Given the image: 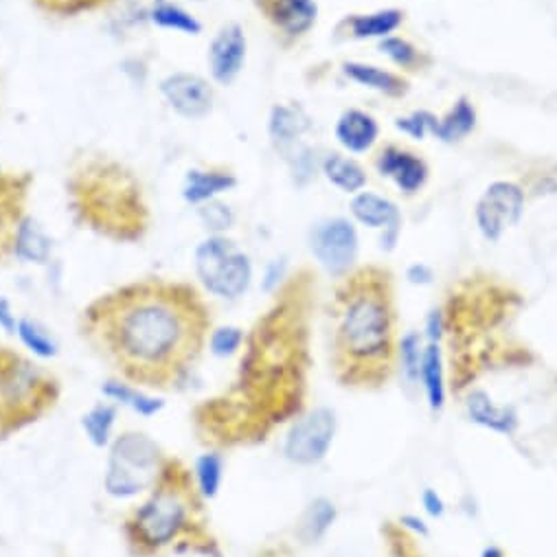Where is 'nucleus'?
I'll return each instance as SVG.
<instances>
[{"label":"nucleus","mask_w":557,"mask_h":557,"mask_svg":"<svg viewBox=\"0 0 557 557\" xmlns=\"http://www.w3.org/2000/svg\"><path fill=\"white\" fill-rule=\"evenodd\" d=\"M351 213L364 226L386 231L382 237V246H386L388 250L395 246L401 222H399V211L391 200L375 194H360L351 202Z\"/></svg>","instance_id":"nucleus-16"},{"label":"nucleus","mask_w":557,"mask_h":557,"mask_svg":"<svg viewBox=\"0 0 557 557\" xmlns=\"http://www.w3.org/2000/svg\"><path fill=\"white\" fill-rule=\"evenodd\" d=\"M323 172L332 185H336L338 189H343L347 194H356L367 185V176H364L362 168L356 161L343 159L338 154H332L325 159Z\"/></svg>","instance_id":"nucleus-29"},{"label":"nucleus","mask_w":557,"mask_h":557,"mask_svg":"<svg viewBox=\"0 0 557 557\" xmlns=\"http://www.w3.org/2000/svg\"><path fill=\"white\" fill-rule=\"evenodd\" d=\"M246 62V36L239 25H226L211 42L209 64L220 84H231Z\"/></svg>","instance_id":"nucleus-14"},{"label":"nucleus","mask_w":557,"mask_h":557,"mask_svg":"<svg viewBox=\"0 0 557 557\" xmlns=\"http://www.w3.org/2000/svg\"><path fill=\"white\" fill-rule=\"evenodd\" d=\"M69 202L79 224L114 242H138L150 228L141 185L106 157L90 159L71 174Z\"/></svg>","instance_id":"nucleus-2"},{"label":"nucleus","mask_w":557,"mask_h":557,"mask_svg":"<svg viewBox=\"0 0 557 557\" xmlns=\"http://www.w3.org/2000/svg\"><path fill=\"white\" fill-rule=\"evenodd\" d=\"M200 218L207 224V228H211V231H224V228H231V224H233V213L222 202L209 200V205H205L200 209Z\"/></svg>","instance_id":"nucleus-38"},{"label":"nucleus","mask_w":557,"mask_h":557,"mask_svg":"<svg viewBox=\"0 0 557 557\" xmlns=\"http://www.w3.org/2000/svg\"><path fill=\"white\" fill-rule=\"evenodd\" d=\"M60 391L51 371L12 347H0V437L38 422L58 404Z\"/></svg>","instance_id":"nucleus-4"},{"label":"nucleus","mask_w":557,"mask_h":557,"mask_svg":"<svg viewBox=\"0 0 557 557\" xmlns=\"http://www.w3.org/2000/svg\"><path fill=\"white\" fill-rule=\"evenodd\" d=\"M116 414L119 410H116V404L112 401H99L88 412L82 414V431L95 448L103 450L112 444Z\"/></svg>","instance_id":"nucleus-21"},{"label":"nucleus","mask_w":557,"mask_h":557,"mask_svg":"<svg viewBox=\"0 0 557 557\" xmlns=\"http://www.w3.org/2000/svg\"><path fill=\"white\" fill-rule=\"evenodd\" d=\"M51 255V242L49 237L42 233V228L32 220L25 218V222L21 224L18 237H16V255L25 261L32 263H45Z\"/></svg>","instance_id":"nucleus-27"},{"label":"nucleus","mask_w":557,"mask_h":557,"mask_svg":"<svg viewBox=\"0 0 557 557\" xmlns=\"http://www.w3.org/2000/svg\"><path fill=\"white\" fill-rule=\"evenodd\" d=\"M312 252L330 274H343L351 268L358 255V233L343 218L327 220L312 231Z\"/></svg>","instance_id":"nucleus-10"},{"label":"nucleus","mask_w":557,"mask_h":557,"mask_svg":"<svg viewBox=\"0 0 557 557\" xmlns=\"http://www.w3.org/2000/svg\"><path fill=\"white\" fill-rule=\"evenodd\" d=\"M282 268H278V263H272V270H268V274H265V284H263L265 290H272L278 282H282V274H284Z\"/></svg>","instance_id":"nucleus-44"},{"label":"nucleus","mask_w":557,"mask_h":557,"mask_svg":"<svg viewBox=\"0 0 557 557\" xmlns=\"http://www.w3.org/2000/svg\"><path fill=\"white\" fill-rule=\"evenodd\" d=\"M422 505H424V509H426V513L429 516H433V518H442L444 513H446V503H444V498L435 492V490H424V494H422Z\"/></svg>","instance_id":"nucleus-39"},{"label":"nucleus","mask_w":557,"mask_h":557,"mask_svg":"<svg viewBox=\"0 0 557 557\" xmlns=\"http://www.w3.org/2000/svg\"><path fill=\"white\" fill-rule=\"evenodd\" d=\"M194 481L205 500H213L220 494L224 479V459L218 453H205L194 463Z\"/></svg>","instance_id":"nucleus-28"},{"label":"nucleus","mask_w":557,"mask_h":557,"mask_svg":"<svg viewBox=\"0 0 557 557\" xmlns=\"http://www.w3.org/2000/svg\"><path fill=\"white\" fill-rule=\"evenodd\" d=\"M466 410L470 422L496 435L511 437L520 426L516 410L511 406H498L485 391H472L466 399Z\"/></svg>","instance_id":"nucleus-15"},{"label":"nucleus","mask_w":557,"mask_h":557,"mask_svg":"<svg viewBox=\"0 0 557 557\" xmlns=\"http://www.w3.org/2000/svg\"><path fill=\"white\" fill-rule=\"evenodd\" d=\"M377 170L382 172V176L393 178L395 185L406 194H414L426 183V176H429V170L422 159L395 148H388L386 152H382L377 161Z\"/></svg>","instance_id":"nucleus-17"},{"label":"nucleus","mask_w":557,"mask_h":557,"mask_svg":"<svg viewBox=\"0 0 557 557\" xmlns=\"http://www.w3.org/2000/svg\"><path fill=\"white\" fill-rule=\"evenodd\" d=\"M16 334L21 338V343L27 347V351L40 360H51L60 354V345H58L55 336L38 321L18 319Z\"/></svg>","instance_id":"nucleus-24"},{"label":"nucleus","mask_w":557,"mask_h":557,"mask_svg":"<svg viewBox=\"0 0 557 557\" xmlns=\"http://www.w3.org/2000/svg\"><path fill=\"white\" fill-rule=\"evenodd\" d=\"M235 187V178L231 174H215V172H191L185 185V200L200 205L209 202L213 196Z\"/></svg>","instance_id":"nucleus-26"},{"label":"nucleus","mask_w":557,"mask_h":557,"mask_svg":"<svg viewBox=\"0 0 557 557\" xmlns=\"http://www.w3.org/2000/svg\"><path fill=\"white\" fill-rule=\"evenodd\" d=\"M444 334V317L440 310L431 312L429 319H426V336H429V343H440Z\"/></svg>","instance_id":"nucleus-42"},{"label":"nucleus","mask_w":557,"mask_h":557,"mask_svg":"<svg viewBox=\"0 0 557 557\" xmlns=\"http://www.w3.org/2000/svg\"><path fill=\"white\" fill-rule=\"evenodd\" d=\"M380 51L386 53L395 64L399 66H410L417 62V51L412 45H408L401 38H384L380 45Z\"/></svg>","instance_id":"nucleus-37"},{"label":"nucleus","mask_w":557,"mask_h":557,"mask_svg":"<svg viewBox=\"0 0 557 557\" xmlns=\"http://www.w3.org/2000/svg\"><path fill=\"white\" fill-rule=\"evenodd\" d=\"M308 116L304 114L301 108L276 106L270 116V136L274 138V144L288 146L308 129Z\"/></svg>","instance_id":"nucleus-23"},{"label":"nucleus","mask_w":557,"mask_h":557,"mask_svg":"<svg viewBox=\"0 0 557 557\" xmlns=\"http://www.w3.org/2000/svg\"><path fill=\"white\" fill-rule=\"evenodd\" d=\"M196 272L207 293L220 299H239L252 278V265L235 242L213 235L196 250Z\"/></svg>","instance_id":"nucleus-7"},{"label":"nucleus","mask_w":557,"mask_h":557,"mask_svg":"<svg viewBox=\"0 0 557 557\" xmlns=\"http://www.w3.org/2000/svg\"><path fill=\"white\" fill-rule=\"evenodd\" d=\"M401 524L408 527V529H412L414 533L429 535V527H426V522H424L422 518H417V516H404V518H401Z\"/></svg>","instance_id":"nucleus-43"},{"label":"nucleus","mask_w":557,"mask_h":557,"mask_svg":"<svg viewBox=\"0 0 557 557\" xmlns=\"http://www.w3.org/2000/svg\"><path fill=\"white\" fill-rule=\"evenodd\" d=\"M338 349L354 362H373L391 349V312L373 293L354 295L338 325Z\"/></svg>","instance_id":"nucleus-6"},{"label":"nucleus","mask_w":557,"mask_h":557,"mask_svg":"<svg viewBox=\"0 0 557 557\" xmlns=\"http://www.w3.org/2000/svg\"><path fill=\"white\" fill-rule=\"evenodd\" d=\"M336 138L349 152H367L377 138V123L362 110H347L336 125Z\"/></svg>","instance_id":"nucleus-19"},{"label":"nucleus","mask_w":557,"mask_h":557,"mask_svg":"<svg viewBox=\"0 0 557 557\" xmlns=\"http://www.w3.org/2000/svg\"><path fill=\"white\" fill-rule=\"evenodd\" d=\"M437 123H440V119L433 116L431 112H414V114H410V116H406V119H397L395 125H397L401 132L410 134L412 138H424L429 132H431V134L437 132Z\"/></svg>","instance_id":"nucleus-36"},{"label":"nucleus","mask_w":557,"mask_h":557,"mask_svg":"<svg viewBox=\"0 0 557 557\" xmlns=\"http://www.w3.org/2000/svg\"><path fill=\"white\" fill-rule=\"evenodd\" d=\"M420 380L424 384L431 410L440 412L446 404V377H444V358H442L440 343H429L424 347Z\"/></svg>","instance_id":"nucleus-20"},{"label":"nucleus","mask_w":557,"mask_h":557,"mask_svg":"<svg viewBox=\"0 0 557 557\" xmlns=\"http://www.w3.org/2000/svg\"><path fill=\"white\" fill-rule=\"evenodd\" d=\"M481 557H505V553L498 546H487V548H483Z\"/></svg>","instance_id":"nucleus-45"},{"label":"nucleus","mask_w":557,"mask_h":557,"mask_svg":"<svg viewBox=\"0 0 557 557\" xmlns=\"http://www.w3.org/2000/svg\"><path fill=\"white\" fill-rule=\"evenodd\" d=\"M244 343V332L239 327H220V330H213L209 334V351L215 356V358H228L233 356Z\"/></svg>","instance_id":"nucleus-34"},{"label":"nucleus","mask_w":557,"mask_h":557,"mask_svg":"<svg viewBox=\"0 0 557 557\" xmlns=\"http://www.w3.org/2000/svg\"><path fill=\"white\" fill-rule=\"evenodd\" d=\"M351 36L358 40L364 38H386L401 25V12L399 10H384L375 14H364V16H354L349 23Z\"/></svg>","instance_id":"nucleus-25"},{"label":"nucleus","mask_w":557,"mask_h":557,"mask_svg":"<svg viewBox=\"0 0 557 557\" xmlns=\"http://www.w3.org/2000/svg\"><path fill=\"white\" fill-rule=\"evenodd\" d=\"M406 276H408V282H410V284L426 286V284H431V282H433V270H431L429 265H424V263H414V265H410V268H408Z\"/></svg>","instance_id":"nucleus-41"},{"label":"nucleus","mask_w":557,"mask_h":557,"mask_svg":"<svg viewBox=\"0 0 557 557\" xmlns=\"http://www.w3.org/2000/svg\"><path fill=\"white\" fill-rule=\"evenodd\" d=\"M101 393L116 406H125L138 417H154L165 408L163 397L152 395L148 388L129 384L125 380H108L101 384Z\"/></svg>","instance_id":"nucleus-18"},{"label":"nucleus","mask_w":557,"mask_h":557,"mask_svg":"<svg viewBox=\"0 0 557 557\" xmlns=\"http://www.w3.org/2000/svg\"><path fill=\"white\" fill-rule=\"evenodd\" d=\"M476 125V112L470 101L461 99L455 103V108L437 123L435 136H440L442 141H459V138L468 136Z\"/></svg>","instance_id":"nucleus-30"},{"label":"nucleus","mask_w":557,"mask_h":557,"mask_svg":"<svg viewBox=\"0 0 557 557\" xmlns=\"http://www.w3.org/2000/svg\"><path fill=\"white\" fill-rule=\"evenodd\" d=\"M29 174H0V263L16 255V237L25 222L32 187Z\"/></svg>","instance_id":"nucleus-11"},{"label":"nucleus","mask_w":557,"mask_h":557,"mask_svg":"<svg viewBox=\"0 0 557 557\" xmlns=\"http://www.w3.org/2000/svg\"><path fill=\"white\" fill-rule=\"evenodd\" d=\"M150 21H154L163 29H176V32L191 34V36L200 34V23L194 16H189L185 10L174 8V5H165V3L159 5Z\"/></svg>","instance_id":"nucleus-33"},{"label":"nucleus","mask_w":557,"mask_h":557,"mask_svg":"<svg viewBox=\"0 0 557 557\" xmlns=\"http://www.w3.org/2000/svg\"><path fill=\"white\" fill-rule=\"evenodd\" d=\"M40 10L58 16H75L88 10H95L103 3H110V0H32Z\"/></svg>","instance_id":"nucleus-35"},{"label":"nucleus","mask_w":557,"mask_h":557,"mask_svg":"<svg viewBox=\"0 0 557 557\" xmlns=\"http://www.w3.org/2000/svg\"><path fill=\"white\" fill-rule=\"evenodd\" d=\"M524 213V194L518 185L498 181L487 187L476 205V224L487 242H498L500 235L520 222Z\"/></svg>","instance_id":"nucleus-9"},{"label":"nucleus","mask_w":557,"mask_h":557,"mask_svg":"<svg viewBox=\"0 0 557 557\" xmlns=\"http://www.w3.org/2000/svg\"><path fill=\"white\" fill-rule=\"evenodd\" d=\"M161 92L165 95L170 106L187 119H200L209 114L213 103V90L209 82L189 73H174L163 79Z\"/></svg>","instance_id":"nucleus-12"},{"label":"nucleus","mask_w":557,"mask_h":557,"mask_svg":"<svg viewBox=\"0 0 557 557\" xmlns=\"http://www.w3.org/2000/svg\"><path fill=\"white\" fill-rule=\"evenodd\" d=\"M202 500L194 472L183 461L168 459L150 496L123 522L127 548L136 557H154L187 542L191 529L198 524L196 516Z\"/></svg>","instance_id":"nucleus-3"},{"label":"nucleus","mask_w":557,"mask_h":557,"mask_svg":"<svg viewBox=\"0 0 557 557\" xmlns=\"http://www.w3.org/2000/svg\"><path fill=\"white\" fill-rule=\"evenodd\" d=\"M338 509L330 498H317L308 505L299 522V537L306 544H317L327 535L332 524L336 522Z\"/></svg>","instance_id":"nucleus-22"},{"label":"nucleus","mask_w":557,"mask_h":557,"mask_svg":"<svg viewBox=\"0 0 557 557\" xmlns=\"http://www.w3.org/2000/svg\"><path fill=\"white\" fill-rule=\"evenodd\" d=\"M345 73L354 82H358L362 86H369V88H375V90H382L386 95H399L404 90V82L397 75L386 73L382 69H375V66L349 62V64H345Z\"/></svg>","instance_id":"nucleus-31"},{"label":"nucleus","mask_w":557,"mask_h":557,"mask_svg":"<svg viewBox=\"0 0 557 557\" xmlns=\"http://www.w3.org/2000/svg\"><path fill=\"white\" fill-rule=\"evenodd\" d=\"M79 330L119 380L172 391L200 358L211 317L194 286L144 278L92 301L82 312Z\"/></svg>","instance_id":"nucleus-1"},{"label":"nucleus","mask_w":557,"mask_h":557,"mask_svg":"<svg viewBox=\"0 0 557 557\" xmlns=\"http://www.w3.org/2000/svg\"><path fill=\"white\" fill-rule=\"evenodd\" d=\"M257 5L278 32L290 38L308 34L319 16L314 0H257Z\"/></svg>","instance_id":"nucleus-13"},{"label":"nucleus","mask_w":557,"mask_h":557,"mask_svg":"<svg viewBox=\"0 0 557 557\" xmlns=\"http://www.w3.org/2000/svg\"><path fill=\"white\" fill-rule=\"evenodd\" d=\"M161 446L144 433H123L108 446L103 490L108 496L125 500L152 490L165 461Z\"/></svg>","instance_id":"nucleus-5"},{"label":"nucleus","mask_w":557,"mask_h":557,"mask_svg":"<svg viewBox=\"0 0 557 557\" xmlns=\"http://www.w3.org/2000/svg\"><path fill=\"white\" fill-rule=\"evenodd\" d=\"M16 327H18V319H16L10 301L0 297V330L8 334H16Z\"/></svg>","instance_id":"nucleus-40"},{"label":"nucleus","mask_w":557,"mask_h":557,"mask_svg":"<svg viewBox=\"0 0 557 557\" xmlns=\"http://www.w3.org/2000/svg\"><path fill=\"white\" fill-rule=\"evenodd\" d=\"M422 356H424V345L420 334H406L399 343V362H401V373L406 382H417L420 380V367H422Z\"/></svg>","instance_id":"nucleus-32"},{"label":"nucleus","mask_w":557,"mask_h":557,"mask_svg":"<svg viewBox=\"0 0 557 557\" xmlns=\"http://www.w3.org/2000/svg\"><path fill=\"white\" fill-rule=\"evenodd\" d=\"M338 420L336 412L327 406H319L306 412L301 420L293 424L284 442V457L297 466L321 463L336 437Z\"/></svg>","instance_id":"nucleus-8"}]
</instances>
